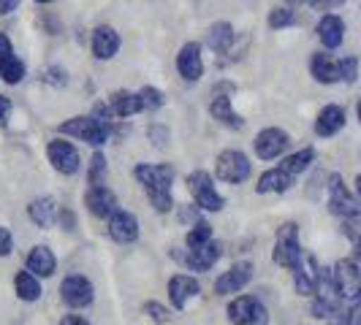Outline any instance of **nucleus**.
Here are the masks:
<instances>
[{
	"label": "nucleus",
	"instance_id": "nucleus-1",
	"mask_svg": "<svg viewBox=\"0 0 361 325\" xmlns=\"http://www.w3.org/2000/svg\"><path fill=\"white\" fill-rule=\"evenodd\" d=\"M60 133L76 136V139H82V141H87V144H92V146H104L109 141L111 125L95 120V117H71L68 122L60 125Z\"/></svg>",
	"mask_w": 361,
	"mask_h": 325
},
{
	"label": "nucleus",
	"instance_id": "nucleus-2",
	"mask_svg": "<svg viewBox=\"0 0 361 325\" xmlns=\"http://www.w3.org/2000/svg\"><path fill=\"white\" fill-rule=\"evenodd\" d=\"M188 187H190V193L196 198V206L204 209V212H220L226 206V200L215 190V181L207 171H193L188 177Z\"/></svg>",
	"mask_w": 361,
	"mask_h": 325
},
{
	"label": "nucleus",
	"instance_id": "nucleus-3",
	"mask_svg": "<svg viewBox=\"0 0 361 325\" xmlns=\"http://www.w3.org/2000/svg\"><path fill=\"white\" fill-rule=\"evenodd\" d=\"M331 279L337 285V293L343 298V304H350V301H359V293H361V274L356 260L345 257L340 260L334 269H331Z\"/></svg>",
	"mask_w": 361,
	"mask_h": 325
},
{
	"label": "nucleus",
	"instance_id": "nucleus-4",
	"mask_svg": "<svg viewBox=\"0 0 361 325\" xmlns=\"http://www.w3.org/2000/svg\"><path fill=\"white\" fill-rule=\"evenodd\" d=\"M228 320L234 325H267L269 323V312L258 298L239 295L228 304Z\"/></svg>",
	"mask_w": 361,
	"mask_h": 325
},
{
	"label": "nucleus",
	"instance_id": "nucleus-5",
	"mask_svg": "<svg viewBox=\"0 0 361 325\" xmlns=\"http://www.w3.org/2000/svg\"><path fill=\"white\" fill-rule=\"evenodd\" d=\"M302 255L299 247V225L296 222H286L280 231H277V244H274V263L283 266V269H293L296 260Z\"/></svg>",
	"mask_w": 361,
	"mask_h": 325
},
{
	"label": "nucleus",
	"instance_id": "nucleus-6",
	"mask_svg": "<svg viewBox=\"0 0 361 325\" xmlns=\"http://www.w3.org/2000/svg\"><path fill=\"white\" fill-rule=\"evenodd\" d=\"M133 177L142 181L147 196H158V193H171V181H174V168L171 165H136Z\"/></svg>",
	"mask_w": 361,
	"mask_h": 325
},
{
	"label": "nucleus",
	"instance_id": "nucleus-7",
	"mask_svg": "<svg viewBox=\"0 0 361 325\" xmlns=\"http://www.w3.org/2000/svg\"><path fill=\"white\" fill-rule=\"evenodd\" d=\"M217 177L228 184H239L250 177V160L239 149H226L217 158Z\"/></svg>",
	"mask_w": 361,
	"mask_h": 325
},
{
	"label": "nucleus",
	"instance_id": "nucleus-8",
	"mask_svg": "<svg viewBox=\"0 0 361 325\" xmlns=\"http://www.w3.org/2000/svg\"><path fill=\"white\" fill-rule=\"evenodd\" d=\"M60 295H63V301L73 309H85L92 304V285L87 276H82V274H71V276H66L63 279V285H60Z\"/></svg>",
	"mask_w": 361,
	"mask_h": 325
},
{
	"label": "nucleus",
	"instance_id": "nucleus-9",
	"mask_svg": "<svg viewBox=\"0 0 361 325\" xmlns=\"http://www.w3.org/2000/svg\"><path fill=\"white\" fill-rule=\"evenodd\" d=\"M253 263L242 260V263H234L226 274H220L215 282V293L217 295H231V293H239L242 288H247V282L253 279Z\"/></svg>",
	"mask_w": 361,
	"mask_h": 325
},
{
	"label": "nucleus",
	"instance_id": "nucleus-10",
	"mask_svg": "<svg viewBox=\"0 0 361 325\" xmlns=\"http://www.w3.org/2000/svg\"><path fill=\"white\" fill-rule=\"evenodd\" d=\"M329 206H331L334 215L345 217V219H356L359 217V200L345 190L340 177H331L329 179Z\"/></svg>",
	"mask_w": 361,
	"mask_h": 325
},
{
	"label": "nucleus",
	"instance_id": "nucleus-11",
	"mask_svg": "<svg viewBox=\"0 0 361 325\" xmlns=\"http://www.w3.org/2000/svg\"><path fill=\"white\" fill-rule=\"evenodd\" d=\"M293 288L299 295H312L315 293V282H318V260L315 255L302 253L296 266H293Z\"/></svg>",
	"mask_w": 361,
	"mask_h": 325
},
{
	"label": "nucleus",
	"instance_id": "nucleus-12",
	"mask_svg": "<svg viewBox=\"0 0 361 325\" xmlns=\"http://www.w3.org/2000/svg\"><path fill=\"white\" fill-rule=\"evenodd\" d=\"M286 146H288V133L280 130V127H267V130H261L255 136V152H258L261 160L280 158L286 152Z\"/></svg>",
	"mask_w": 361,
	"mask_h": 325
},
{
	"label": "nucleus",
	"instance_id": "nucleus-13",
	"mask_svg": "<svg viewBox=\"0 0 361 325\" xmlns=\"http://www.w3.org/2000/svg\"><path fill=\"white\" fill-rule=\"evenodd\" d=\"M47 155H49V162H52L54 168L60 174H68V177L76 174L79 165H82V158H79L76 146L68 144V141H52V144L47 146Z\"/></svg>",
	"mask_w": 361,
	"mask_h": 325
},
{
	"label": "nucleus",
	"instance_id": "nucleus-14",
	"mask_svg": "<svg viewBox=\"0 0 361 325\" xmlns=\"http://www.w3.org/2000/svg\"><path fill=\"white\" fill-rule=\"evenodd\" d=\"M109 236L117 241V244H130L139 238V219L126 212V209H117L114 215L109 217Z\"/></svg>",
	"mask_w": 361,
	"mask_h": 325
},
{
	"label": "nucleus",
	"instance_id": "nucleus-15",
	"mask_svg": "<svg viewBox=\"0 0 361 325\" xmlns=\"http://www.w3.org/2000/svg\"><path fill=\"white\" fill-rule=\"evenodd\" d=\"M85 206L95 217H111L117 212V196L109 187H104V184H95V187L87 190V196H85Z\"/></svg>",
	"mask_w": 361,
	"mask_h": 325
},
{
	"label": "nucleus",
	"instance_id": "nucleus-16",
	"mask_svg": "<svg viewBox=\"0 0 361 325\" xmlns=\"http://www.w3.org/2000/svg\"><path fill=\"white\" fill-rule=\"evenodd\" d=\"M177 71L185 82H199L204 65H201V49L199 44H185L177 54Z\"/></svg>",
	"mask_w": 361,
	"mask_h": 325
},
{
	"label": "nucleus",
	"instance_id": "nucleus-17",
	"mask_svg": "<svg viewBox=\"0 0 361 325\" xmlns=\"http://www.w3.org/2000/svg\"><path fill=\"white\" fill-rule=\"evenodd\" d=\"M220 255H223V247L217 241H207V244H201V247H196V250H190V253L185 255L182 263L193 271H209L217 263Z\"/></svg>",
	"mask_w": 361,
	"mask_h": 325
},
{
	"label": "nucleus",
	"instance_id": "nucleus-18",
	"mask_svg": "<svg viewBox=\"0 0 361 325\" xmlns=\"http://www.w3.org/2000/svg\"><path fill=\"white\" fill-rule=\"evenodd\" d=\"M193 295H199V282H196L193 276L177 274V276L169 279V298H171L174 309H185Z\"/></svg>",
	"mask_w": 361,
	"mask_h": 325
},
{
	"label": "nucleus",
	"instance_id": "nucleus-19",
	"mask_svg": "<svg viewBox=\"0 0 361 325\" xmlns=\"http://www.w3.org/2000/svg\"><path fill=\"white\" fill-rule=\"evenodd\" d=\"M117 49H120V33L114 27H109V25L95 27V33H92V54L98 60H111L117 54Z\"/></svg>",
	"mask_w": 361,
	"mask_h": 325
},
{
	"label": "nucleus",
	"instance_id": "nucleus-20",
	"mask_svg": "<svg viewBox=\"0 0 361 325\" xmlns=\"http://www.w3.org/2000/svg\"><path fill=\"white\" fill-rule=\"evenodd\" d=\"M25 266H27V271H30L33 276H52L57 260H54V255H52V250H49V247L38 244V247H33V250L27 253Z\"/></svg>",
	"mask_w": 361,
	"mask_h": 325
},
{
	"label": "nucleus",
	"instance_id": "nucleus-21",
	"mask_svg": "<svg viewBox=\"0 0 361 325\" xmlns=\"http://www.w3.org/2000/svg\"><path fill=\"white\" fill-rule=\"evenodd\" d=\"M318 38H321V44L326 49L340 46L345 38V22L340 17H334V14H326L321 19V25H318Z\"/></svg>",
	"mask_w": 361,
	"mask_h": 325
},
{
	"label": "nucleus",
	"instance_id": "nucleus-22",
	"mask_svg": "<svg viewBox=\"0 0 361 325\" xmlns=\"http://www.w3.org/2000/svg\"><path fill=\"white\" fill-rule=\"evenodd\" d=\"M343 125H345V108L326 106L324 111L318 114V120H315V133L326 139V136H334Z\"/></svg>",
	"mask_w": 361,
	"mask_h": 325
},
{
	"label": "nucleus",
	"instance_id": "nucleus-23",
	"mask_svg": "<svg viewBox=\"0 0 361 325\" xmlns=\"http://www.w3.org/2000/svg\"><path fill=\"white\" fill-rule=\"evenodd\" d=\"M57 203L52 198H36L30 206H27V215L36 222L38 228H52L54 219H57Z\"/></svg>",
	"mask_w": 361,
	"mask_h": 325
},
{
	"label": "nucleus",
	"instance_id": "nucleus-24",
	"mask_svg": "<svg viewBox=\"0 0 361 325\" xmlns=\"http://www.w3.org/2000/svg\"><path fill=\"white\" fill-rule=\"evenodd\" d=\"M290 184H293V177H288L283 168H269L267 174H261L255 190L258 193H286Z\"/></svg>",
	"mask_w": 361,
	"mask_h": 325
},
{
	"label": "nucleus",
	"instance_id": "nucleus-25",
	"mask_svg": "<svg viewBox=\"0 0 361 325\" xmlns=\"http://www.w3.org/2000/svg\"><path fill=\"white\" fill-rule=\"evenodd\" d=\"M310 71H312V76H315L318 82H324V84L340 82V76H337V68H334V63H331V60H329V54H324V52L312 54V60H310Z\"/></svg>",
	"mask_w": 361,
	"mask_h": 325
},
{
	"label": "nucleus",
	"instance_id": "nucleus-26",
	"mask_svg": "<svg viewBox=\"0 0 361 325\" xmlns=\"http://www.w3.org/2000/svg\"><path fill=\"white\" fill-rule=\"evenodd\" d=\"M209 111H212V117H215V120H220L223 125L242 127V120H239V114H236L234 108H231V98H226V95H217L215 101L209 103Z\"/></svg>",
	"mask_w": 361,
	"mask_h": 325
},
{
	"label": "nucleus",
	"instance_id": "nucleus-27",
	"mask_svg": "<svg viewBox=\"0 0 361 325\" xmlns=\"http://www.w3.org/2000/svg\"><path fill=\"white\" fill-rule=\"evenodd\" d=\"M312 160H315V149H312V146H307V149H299V152L288 155V158L283 160V165H280V168H283L288 177H299L302 171H307Z\"/></svg>",
	"mask_w": 361,
	"mask_h": 325
},
{
	"label": "nucleus",
	"instance_id": "nucleus-28",
	"mask_svg": "<svg viewBox=\"0 0 361 325\" xmlns=\"http://www.w3.org/2000/svg\"><path fill=\"white\" fill-rule=\"evenodd\" d=\"M111 111L117 114V117H130V114H139L142 106H139V98H136V92H128V90H120L111 95Z\"/></svg>",
	"mask_w": 361,
	"mask_h": 325
},
{
	"label": "nucleus",
	"instance_id": "nucleus-29",
	"mask_svg": "<svg viewBox=\"0 0 361 325\" xmlns=\"http://www.w3.org/2000/svg\"><path fill=\"white\" fill-rule=\"evenodd\" d=\"M209 46L215 49V52H226V49H231V41H234V27L228 25V22H215L212 27H209Z\"/></svg>",
	"mask_w": 361,
	"mask_h": 325
},
{
	"label": "nucleus",
	"instance_id": "nucleus-30",
	"mask_svg": "<svg viewBox=\"0 0 361 325\" xmlns=\"http://www.w3.org/2000/svg\"><path fill=\"white\" fill-rule=\"evenodd\" d=\"M17 295L22 301H38L41 298V282L30 271H19L17 274Z\"/></svg>",
	"mask_w": 361,
	"mask_h": 325
},
{
	"label": "nucleus",
	"instance_id": "nucleus-31",
	"mask_svg": "<svg viewBox=\"0 0 361 325\" xmlns=\"http://www.w3.org/2000/svg\"><path fill=\"white\" fill-rule=\"evenodd\" d=\"M188 247L190 250H196V247H201V244H207V241H212V225L209 222H204V219H199L190 231H188Z\"/></svg>",
	"mask_w": 361,
	"mask_h": 325
},
{
	"label": "nucleus",
	"instance_id": "nucleus-32",
	"mask_svg": "<svg viewBox=\"0 0 361 325\" xmlns=\"http://www.w3.org/2000/svg\"><path fill=\"white\" fill-rule=\"evenodd\" d=\"M0 76H3L8 84H17V82H22V76H25V65H22V60H17V57H8L6 63H0Z\"/></svg>",
	"mask_w": 361,
	"mask_h": 325
},
{
	"label": "nucleus",
	"instance_id": "nucleus-33",
	"mask_svg": "<svg viewBox=\"0 0 361 325\" xmlns=\"http://www.w3.org/2000/svg\"><path fill=\"white\" fill-rule=\"evenodd\" d=\"M136 98H139V106L145 108V111H152V108L163 106V92L155 90V87H145V90H139L136 92Z\"/></svg>",
	"mask_w": 361,
	"mask_h": 325
},
{
	"label": "nucleus",
	"instance_id": "nucleus-34",
	"mask_svg": "<svg viewBox=\"0 0 361 325\" xmlns=\"http://www.w3.org/2000/svg\"><path fill=\"white\" fill-rule=\"evenodd\" d=\"M104 177H106V158H104L101 152H95L90 160V174H87V179H90V184L95 187V184H104Z\"/></svg>",
	"mask_w": 361,
	"mask_h": 325
},
{
	"label": "nucleus",
	"instance_id": "nucleus-35",
	"mask_svg": "<svg viewBox=\"0 0 361 325\" xmlns=\"http://www.w3.org/2000/svg\"><path fill=\"white\" fill-rule=\"evenodd\" d=\"M334 68H337V76L343 79V82H356V76H359V60L356 57H345L340 63H334Z\"/></svg>",
	"mask_w": 361,
	"mask_h": 325
},
{
	"label": "nucleus",
	"instance_id": "nucleus-36",
	"mask_svg": "<svg viewBox=\"0 0 361 325\" xmlns=\"http://www.w3.org/2000/svg\"><path fill=\"white\" fill-rule=\"evenodd\" d=\"M296 22V14L290 11V8H274L269 14V27H274V30H280V27H288V25H293Z\"/></svg>",
	"mask_w": 361,
	"mask_h": 325
},
{
	"label": "nucleus",
	"instance_id": "nucleus-37",
	"mask_svg": "<svg viewBox=\"0 0 361 325\" xmlns=\"http://www.w3.org/2000/svg\"><path fill=\"white\" fill-rule=\"evenodd\" d=\"M145 312L152 317V320H155V323H166V320H169V312H166V307H163V304H158V301H147Z\"/></svg>",
	"mask_w": 361,
	"mask_h": 325
},
{
	"label": "nucleus",
	"instance_id": "nucleus-38",
	"mask_svg": "<svg viewBox=\"0 0 361 325\" xmlns=\"http://www.w3.org/2000/svg\"><path fill=\"white\" fill-rule=\"evenodd\" d=\"M8 57H14V49H11V41L6 33H0V63H6Z\"/></svg>",
	"mask_w": 361,
	"mask_h": 325
},
{
	"label": "nucleus",
	"instance_id": "nucleus-39",
	"mask_svg": "<svg viewBox=\"0 0 361 325\" xmlns=\"http://www.w3.org/2000/svg\"><path fill=\"white\" fill-rule=\"evenodd\" d=\"M11 244H14V241H11V234H8V228H3V225H0V255L11 253Z\"/></svg>",
	"mask_w": 361,
	"mask_h": 325
},
{
	"label": "nucleus",
	"instance_id": "nucleus-40",
	"mask_svg": "<svg viewBox=\"0 0 361 325\" xmlns=\"http://www.w3.org/2000/svg\"><path fill=\"white\" fill-rule=\"evenodd\" d=\"M8 111H11V101L0 95V125H6V120H8Z\"/></svg>",
	"mask_w": 361,
	"mask_h": 325
},
{
	"label": "nucleus",
	"instance_id": "nucleus-41",
	"mask_svg": "<svg viewBox=\"0 0 361 325\" xmlns=\"http://www.w3.org/2000/svg\"><path fill=\"white\" fill-rule=\"evenodd\" d=\"M60 325H90L82 314H66L63 320H60Z\"/></svg>",
	"mask_w": 361,
	"mask_h": 325
},
{
	"label": "nucleus",
	"instance_id": "nucleus-42",
	"mask_svg": "<svg viewBox=\"0 0 361 325\" xmlns=\"http://www.w3.org/2000/svg\"><path fill=\"white\" fill-rule=\"evenodd\" d=\"M19 6V0H0V14H8Z\"/></svg>",
	"mask_w": 361,
	"mask_h": 325
},
{
	"label": "nucleus",
	"instance_id": "nucleus-43",
	"mask_svg": "<svg viewBox=\"0 0 361 325\" xmlns=\"http://www.w3.org/2000/svg\"><path fill=\"white\" fill-rule=\"evenodd\" d=\"M315 8H329V6H337V3H343V0H310Z\"/></svg>",
	"mask_w": 361,
	"mask_h": 325
},
{
	"label": "nucleus",
	"instance_id": "nucleus-44",
	"mask_svg": "<svg viewBox=\"0 0 361 325\" xmlns=\"http://www.w3.org/2000/svg\"><path fill=\"white\" fill-rule=\"evenodd\" d=\"M290 3H296V6H299V3H310V0H290Z\"/></svg>",
	"mask_w": 361,
	"mask_h": 325
},
{
	"label": "nucleus",
	"instance_id": "nucleus-45",
	"mask_svg": "<svg viewBox=\"0 0 361 325\" xmlns=\"http://www.w3.org/2000/svg\"><path fill=\"white\" fill-rule=\"evenodd\" d=\"M36 3H52V0H36Z\"/></svg>",
	"mask_w": 361,
	"mask_h": 325
}]
</instances>
